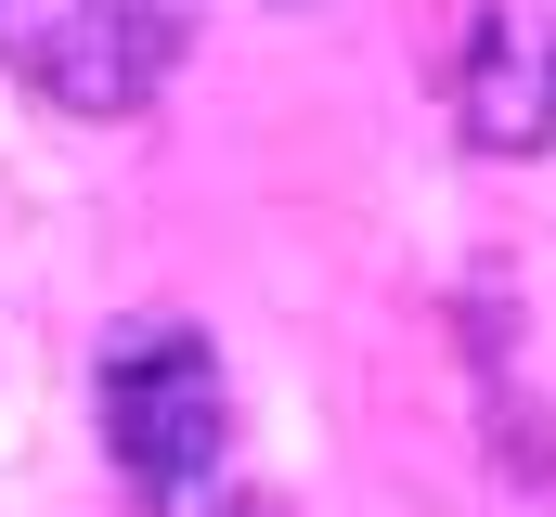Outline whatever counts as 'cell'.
<instances>
[{"mask_svg":"<svg viewBox=\"0 0 556 517\" xmlns=\"http://www.w3.org/2000/svg\"><path fill=\"white\" fill-rule=\"evenodd\" d=\"M453 104H466V142H492V155L556 142V13L544 0H492V13L466 26Z\"/></svg>","mask_w":556,"mask_h":517,"instance_id":"obj_3","label":"cell"},{"mask_svg":"<svg viewBox=\"0 0 556 517\" xmlns=\"http://www.w3.org/2000/svg\"><path fill=\"white\" fill-rule=\"evenodd\" d=\"M194 0H0V65L65 117H130L181 65Z\"/></svg>","mask_w":556,"mask_h":517,"instance_id":"obj_2","label":"cell"},{"mask_svg":"<svg viewBox=\"0 0 556 517\" xmlns=\"http://www.w3.org/2000/svg\"><path fill=\"white\" fill-rule=\"evenodd\" d=\"M91 401H104V453H117V479H130L142 505H194L220 479L233 401H220V350L194 324H130L104 350Z\"/></svg>","mask_w":556,"mask_h":517,"instance_id":"obj_1","label":"cell"}]
</instances>
